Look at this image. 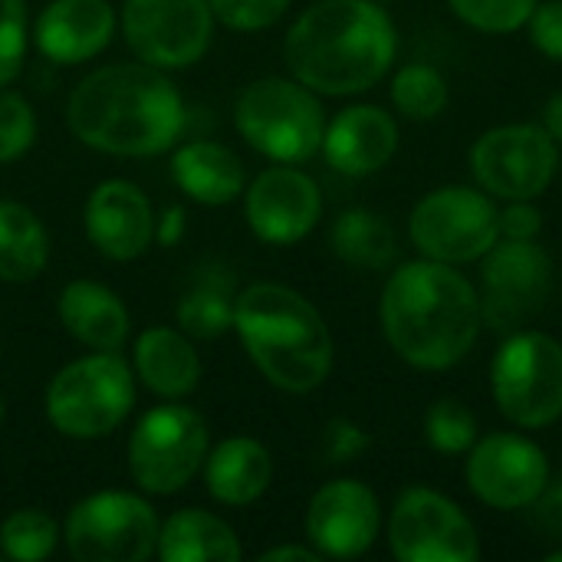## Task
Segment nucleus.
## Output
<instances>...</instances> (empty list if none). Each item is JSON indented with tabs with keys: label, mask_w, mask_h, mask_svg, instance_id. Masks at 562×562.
<instances>
[{
	"label": "nucleus",
	"mask_w": 562,
	"mask_h": 562,
	"mask_svg": "<svg viewBox=\"0 0 562 562\" xmlns=\"http://www.w3.org/2000/svg\"><path fill=\"white\" fill-rule=\"evenodd\" d=\"M382 333L392 352L425 372L458 366L481 339V293L451 263L412 260L402 263L379 303Z\"/></svg>",
	"instance_id": "obj_1"
},
{
	"label": "nucleus",
	"mask_w": 562,
	"mask_h": 562,
	"mask_svg": "<svg viewBox=\"0 0 562 562\" xmlns=\"http://www.w3.org/2000/svg\"><path fill=\"white\" fill-rule=\"evenodd\" d=\"M66 122L92 151L151 158L178 142L184 128V102L165 69L119 63L89 72L72 89Z\"/></svg>",
	"instance_id": "obj_2"
},
{
	"label": "nucleus",
	"mask_w": 562,
	"mask_h": 562,
	"mask_svg": "<svg viewBox=\"0 0 562 562\" xmlns=\"http://www.w3.org/2000/svg\"><path fill=\"white\" fill-rule=\"evenodd\" d=\"M395 53V23L375 0H316L283 40L290 76L323 95L372 89L392 69Z\"/></svg>",
	"instance_id": "obj_3"
},
{
	"label": "nucleus",
	"mask_w": 562,
	"mask_h": 562,
	"mask_svg": "<svg viewBox=\"0 0 562 562\" xmlns=\"http://www.w3.org/2000/svg\"><path fill=\"white\" fill-rule=\"evenodd\" d=\"M234 329L270 385L290 395L319 389L333 372V336L319 310L283 283L237 293Z\"/></svg>",
	"instance_id": "obj_4"
},
{
	"label": "nucleus",
	"mask_w": 562,
	"mask_h": 562,
	"mask_svg": "<svg viewBox=\"0 0 562 562\" xmlns=\"http://www.w3.org/2000/svg\"><path fill=\"white\" fill-rule=\"evenodd\" d=\"M234 125L250 148L277 165H303L323 148L326 115L300 79H254L234 105Z\"/></svg>",
	"instance_id": "obj_5"
},
{
	"label": "nucleus",
	"mask_w": 562,
	"mask_h": 562,
	"mask_svg": "<svg viewBox=\"0 0 562 562\" xmlns=\"http://www.w3.org/2000/svg\"><path fill=\"white\" fill-rule=\"evenodd\" d=\"M49 425L76 441L112 435L135 408V379L119 352H92L53 375L43 398Z\"/></svg>",
	"instance_id": "obj_6"
},
{
	"label": "nucleus",
	"mask_w": 562,
	"mask_h": 562,
	"mask_svg": "<svg viewBox=\"0 0 562 562\" xmlns=\"http://www.w3.org/2000/svg\"><path fill=\"white\" fill-rule=\"evenodd\" d=\"M491 392L517 428H550L562 418V342L540 329H514L494 356Z\"/></svg>",
	"instance_id": "obj_7"
},
{
	"label": "nucleus",
	"mask_w": 562,
	"mask_h": 562,
	"mask_svg": "<svg viewBox=\"0 0 562 562\" xmlns=\"http://www.w3.org/2000/svg\"><path fill=\"white\" fill-rule=\"evenodd\" d=\"M204 418L188 405H158L138 418L128 438L132 481L155 497H171L191 484L207 458Z\"/></svg>",
	"instance_id": "obj_8"
},
{
	"label": "nucleus",
	"mask_w": 562,
	"mask_h": 562,
	"mask_svg": "<svg viewBox=\"0 0 562 562\" xmlns=\"http://www.w3.org/2000/svg\"><path fill=\"white\" fill-rule=\"evenodd\" d=\"M158 514L145 497L99 491L69 510L63 540L79 562H145L158 550Z\"/></svg>",
	"instance_id": "obj_9"
},
{
	"label": "nucleus",
	"mask_w": 562,
	"mask_h": 562,
	"mask_svg": "<svg viewBox=\"0 0 562 562\" xmlns=\"http://www.w3.org/2000/svg\"><path fill=\"white\" fill-rule=\"evenodd\" d=\"M501 211L481 188L448 184L425 194L408 221L412 244L438 263H474L501 240Z\"/></svg>",
	"instance_id": "obj_10"
},
{
	"label": "nucleus",
	"mask_w": 562,
	"mask_h": 562,
	"mask_svg": "<svg viewBox=\"0 0 562 562\" xmlns=\"http://www.w3.org/2000/svg\"><path fill=\"white\" fill-rule=\"evenodd\" d=\"M560 145L543 125H501L471 148L477 188L501 201H537L557 178Z\"/></svg>",
	"instance_id": "obj_11"
},
{
	"label": "nucleus",
	"mask_w": 562,
	"mask_h": 562,
	"mask_svg": "<svg viewBox=\"0 0 562 562\" xmlns=\"http://www.w3.org/2000/svg\"><path fill=\"white\" fill-rule=\"evenodd\" d=\"M389 547L402 562L481 560V537L471 517L431 487H408L398 494L389 517Z\"/></svg>",
	"instance_id": "obj_12"
},
{
	"label": "nucleus",
	"mask_w": 562,
	"mask_h": 562,
	"mask_svg": "<svg viewBox=\"0 0 562 562\" xmlns=\"http://www.w3.org/2000/svg\"><path fill=\"white\" fill-rule=\"evenodd\" d=\"M122 33L138 63L188 69L214 40V10L207 0H125Z\"/></svg>",
	"instance_id": "obj_13"
},
{
	"label": "nucleus",
	"mask_w": 562,
	"mask_h": 562,
	"mask_svg": "<svg viewBox=\"0 0 562 562\" xmlns=\"http://www.w3.org/2000/svg\"><path fill=\"white\" fill-rule=\"evenodd\" d=\"M481 267V316L484 326L514 333L527 326L547 303L553 283V260L537 240L501 237Z\"/></svg>",
	"instance_id": "obj_14"
},
{
	"label": "nucleus",
	"mask_w": 562,
	"mask_h": 562,
	"mask_svg": "<svg viewBox=\"0 0 562 562\" xmlns=\"http://www.w3.org/2000/svg\"><path fill=\"white\" fill-rule=\"evenodd\" d=\"M468 484L474 497L494 510H527L550 487V461L543 448L514 431L477 438L468 451Z\"/></svg>",
	"instance_id": "obj_15"
},
{
	"label": "nucleus",
	"mask_w": 562,
	"mask_h": 562,
	"mask_svg": "<svg viewBox=\"0 0 562 562\" xmlns=\"http://www.w3.org/2000/svg\"><path fill=\"white\" fill-rule=\"evenodd\" d=\"M244 214L257 240L286 247L303 240L319 224L323 194L306 171L293 165H277L250 181V188L244 191Z\"/></svg>",
	"instance_id": "obj_16"
},
{
	"label": "nucleus",
	"mask_w": 562,
	"mask_h": 562,
	"mask_svg": "<svg viewBox=\"0 0 562 562\" xmlns=\"http://www.w3.org/2000/svg\"><path fill=\"white\" fill-rule=\"evenodd\" d=\"M382 530V510L372 487L342 477L316 491L306 510V540L319 557L356 560L372 550Z\"/></svg>",
	"instance_id": "obj_17"
},
{
	"label": "nucleus",
	"mask_w": 562,
	"mask_h": 562,
	"mask_svg": "<svg viewBox=\"0 0 562 562\" xmlns=\"http://www.w3.org/2000/svg\"><path fill=\"white\" fill-rule=\"evenodd\" d=\"M86 237L109 260H135L155 240L151 201L132 181H102L86 201Z\"/></svg>",
	"instance_id": "obj_18"
},
{
	"label": "nucleus",
	"mask_w": 562,
	"mask_h": 562,
	"mask_svg": "<svg viewBox=\"0 0 562 562\" xmlns=\"http://www.w3.org/2000/svg\"><path fill=\"white\" fill-rule=\"evenodd\" d=\"M319 151L339 175L369 178L395 158L398 125L382 105H349L326 125Z\"/></svg>",
	"instance_id": "obj_19"
},
{
	"label": "nucleus",
	"mask_w": 562,
	"mask_h": 562,
	"mask_svg": "<svg viewBox=\"0 0 562 562\" xmlns=\"http://www.w3.org/2000/svg\"><path fill=\"white\" fill-rule=\"evenodd\" d=\"M115 33L109 0H53L33 26L36 49L59 66H76L99 56Z\"/></svg>",
	"instance_id": "obj_20"
},
{
	"label": "nucleus",
	"mask_w": 562,
	"mask_h": 562,
	"mask_svg": "<svg viewBox=\"0 0 562 562\" xmlns=\"http://www.w3.org/2000/svg\"><path fill=\"white\" fill-rule=\"evenodd\" d=\"M63 329L92 352H119L128 339L132 319L115 290L95 280H72L59 293Z\"/></svg>",
	"instance_id": "obj_21"
},
{
	"label": "nucleus",
	"mask_w": 562,
	"mask_h": 562,
	"mask_svg": "<svg viewBox=\"0 0 562 562\" xmlns=\"http://www.w3.org/2000/svg\"><path fill=\"white\" fill-rule=\"evenodd\" d=\"M201 474L207 494L217 504L247 507L267 494L273 481V458L254 438H227L214 451H207Z\"/></svg>",
	"instance_id": "obj_22"
},
{
	"label": "nucleus",
	"mask_w": 562,
	"mask_h": 562,
	"mask_svg": "<svg viewBox=\"0 0 562 562\" xmlns=\"http://www.w3.org/2000/svg\"><path fill=\"white\" fill-rule=\"evenodd\" d=\"M135 375L158 398L178 402L201 382V359L191 339L171 326H151L135 339Z\"/></svg>",
	"instance_id": "obj_23"
},
{
	"label": "nucleus",
	"mask_w": 562,
	"mask_h": 562,
	"mask_svg": "<svg viewBox=\"0 0 562 562\" xmlns=\"http://www.w3.org/2000/svg\"><path fill=\"white\" fill-rule=\"evenodd\" d=\"M175 184L198 204L221 207L244 194L247 175L237 151L221 142H188L171 155Z\"/></svg>",
	"instance_id": "obj_24"
},
{
	"label": "nucleus",
	"mask_w": 562,
	"mask_h": 562,
	"mask_svg": "<svg viewBox=\"0 0 562 562\" xmlns=\"http://www.w3.org/2000/svg\"><path fill=\"white\" fill-rule=\"evenodd\" d=\"M158 557L165 562H237V533L207 510H178L158 530Z\"/></svg>",
	"instance_id": "obj_25"
},
{
	"label": "nucleus",
	"mask_w": 562,
	"mask_h": 562,
	"mask_svg": "<svg viewBox=\"0 0 562 562\" xmlns=\"http://www.w3.org/2000/svg\"><path fill=\"white\" fill-rule=\"evenodd\" d=\"M46 260L49 237L43 221L16 201H0V280H36L46 270Z\"/></svg>",
	"instance_id": "obj_26"
},
{
	"label": "nucleus",
	"mask_w": 562,
	"mask_h": 562,
	"mask_svg": "<svg viewBox=\"0 0 562 562\" xmlns=\"http://www.w3.org/2000/svg\"><path fill=\"white\" fill-rule=\"evenodd\" d=\"M234 280L227 270H204L191 280V286L181 293L175 319L184 336L191 339H217L227 329H234Z\"/></svg>",
	"instance_id": "obj_27"
},
{
	"label": "nucleus",
	"mask_w": 562,
	"mask_h": 562,
	"mask_svg": "<svg viewBox=\"0 0 562 562\" xmlns=\"http://www.w3.org/2000/svg\"><path fill=\"white\" fill-rule=\"evenodd\" d=\"M333 250L349 267L385 270L398 254V240H395L392 224L382 214L352 207V211L339 214L333 224Z\"/></svg>",
	"instance_id": "obj_28"
},
{
	"label": "nucleus",
	"mask_w": 562,
	"mask_h": 562,
	"mask_svg": "<svg viewBox=\"0 0 562 562\" xmlns=\"http://www.w3.org/2000/svg\"><path fill=\"white\" fill-rule=\"evenodd\" d=\"M392 102L408 122H431L448 105V82L428 63H408L392 79Z\"/></svg>",
	"instance_id": "obj_29"
},
{
	"label": "nucleus",
	"mask_w": 562,
	"mask_h": 562,
	"mask_svg": "<svg viewBox=\"0 0 562 562\" xmlns=\"http://www.w3.org/2000/svg\"><path fill=\"white\" fill-rule=\"evenodd\" d=\"M59 543V524L36 507L13 510L0 524V553L16 562L46 560Z\"/></svg>",
	"instance_id": "obj_30"
},
{
	"label": "nucleus",
	"mask_w": 562,
	"mask_h": 562,
	"mask_svg": "<svg viewBox=\"0 0 562 562\" xmlns=\"http://www.w3.org/2000/svg\"><path fill=\"white\" fill-rule=\"evenodd\" d=\"M425 441L441 454H468L477 441V418L458 398H441L425 412Z\"/></svg>",
	"instance_id": "obj_31"
},
{
	"label": "nucleus",
	"mask_w": 562,
	"mask_h": 562,
	"mask_svg": "<svg viewBox=\"0 0 562 562\" xmlns=\"http://www.w3.org/2000/svg\"><path fill=\"white\" fill-rule=\"evenodd\" d=\"M540 0H448L458 20L481 33H514L527 26Z\"/></svg>",
	"instance_id": "obj_32"
},
{
	"label": "nucleus",
	"mask_w": 562,
	"mask_h": 562,
	"mask_svg": "<svg viewBox=\"0 0 562 562\" xmlns=\"http://www.w3.org/2000/svg\"><path fill=\"white\" fill-rule=\"evenodd\" d=\"M36 142V112L20 92H0V161H16Z\"/></svg>",
	"instance_id": "obj_33"
},
{
	"label": "nucleus",
	"mask_w": 562,
	"mask_h": 562,
	"mask_svg": "<svg viewBox=\"0 0 562 562\" xmlns=\"http://www.w3.org/2000/svg\"><path fill=\"white\" fill-rule=\"evenodd\" d=\"M26 56V0H0V89L13 82Z\"/></svg>",
	"instance_id": "obj_34"
},
{
	"label": "nucleus",
	"mask_w": 562,
	"mask_h": 562,
	"mask_svg": "<svg viewBox=\"0 0 562 562\" xmlns=\"http://www.w3.org/2000/svg\"><path fill=\"white\" fill-rule=\"evenodd\" d=\"M214 10V20H221L231 30L254 33L273 26L293 0H207Z\"/></svg>",
	"instance_id": "obj_35"
},
{
	"label": "nucleus",
	"mask_w": 562,
	"mask_h": 562,
	"mask_svg": "<svg viewBox=\"0 0 562 562\" xmlns=\"http://www.w3.org/2000/svg\"><path fill=\"white\" fill-rule=\"evenodd\" d=\"M527 33H530L533 49H540L543 56L562 63V0L537 3L530 20H527Z\"/></svg>",
	"instance_id": "obj_36"
},
{
	"label": "nucleus",
	"mask_w": 562,
	"mask_h": 562,
	"mask_svg": "<svg viewBox=\"0 0 562 562\" xmlns=\"http://www.w3.org/2000/svg\"><path fill=\"white\" fill-rule=\"evenodd\" d=\"M369 448V435L349 422V418H333L326 425V435H323V454L329 464H349L356 458H362Z\"/></svg>",
	"instance_id": "obj_37"
},
{
	"label": "nucleus",
	"mask_w": 562,
	"mask_h": 562,
	"mask_svg": "<svg viewBox=\"0 0 562 562\" xmlns=\"http://www.w3.org/2000/svg\"><path fill=\"white\" fill-rule=\"evenodd\" d=\"M497 224H501V237L507 240H537L543 231V214L533 201H507Z\"/></svg>",
	"instance_id": "obj_38"
},
{
	"label": "nucleus",
	"mask_w": 562,
	"mask_h": 562,
	"mask_svg": "<svg viewBox=\"0 0 562 562\" xmlns=\"http://www.w3.org/2000/svg\"><path fill=\"white\" fill-rule=\"evenodd\" d=\"M184 211L181 207H168L165 214H161V221H155V237H158V244H165V247H175L181 237H184Z\"/></svg>",
	"instance_id": "obj_39"
},
{
	"label": "nucleus",
	"mask_w": 562,
	"mask_h": 562,
	"mask_svg": "<svg viewBox=\"0 0 562 562\" xmlns=\"http://www.w3.org/2000/svg\"><path fill=\"white\" fill-rule=\"evenodd\" d=\"M286 560L319 562L323 557H319V553H316L313 547H273V550L260 553V562H286Z\"/></svg>",
	"instance_id": "obj_40"
},
{
	"label": "nucleus",
	"mask_w": 562,
	"mask_h": 562,
	"mask_svg": "<svg viewBox=\"0 0 562 562\" xmlns=\"http://www.w3.org/2000/svg\"><path fill=\"white\" fill-rule=\"evenodd\" d=\"M540 510H543V520L550 524V527H557L562 530V477L553 484V487H547L543 491V497H540Z\"/></svg>",
	"instance_id": "obj_41"
},
{
	"label": "nucleus",
	"mask_w": 562,
	"mask_h": 562,
	"mask_svg": "<svg viewBox=\"0 0 562 562\" xmlns=\"http://www.w3.org/2000/svg\"><path fill=\"white\" fill-rule=\"evenodd\" d=\"M543 128L557 145H562V92L550 95V102L543 105Z\"/></svg>",
	"instance_id": "obj_42"
},
{
	"label": "nucleus",
	"mask_w": 562,
	"mask_h": 562,
	"mask_svg": "<svg viewBox=\"0 0 562 562\" xmlns=\"http://www.w3.org/2000/svg\"><path fill=\"white\" fill-rule=\"evenodd\" d=\"M547 562H562V550H553V553H547Z\"/></svg>",
	"instance_id": "obj_43"
},
{
	"label": "nucleus",
	"mask_w": 562,
	"mask_h": 562,
	"mask_svg": "<svg viewBox=\"0 0 562 562\" xmlns=\"http://www.w3.org/2000/svg\"><path fill=\"white\" fill-rule=\"evenodd\" d=\"M0 425H3V398H0Z\"/></svg>",
	"instance_id": "obj_44"
},
{
	"label": "nucleus",
	"mask_w": 562,
	"mask_h": 562,
	"mask_svg": "<svg viewBox=\"0 0 562 562\" xmlns=\"http://www.w3.org/2000/svg\"><path fill=\"white\" fill-rule=\"evenodd\" d=\"M375 3H392V0H375Z\"/></svg>",
	"instance_id": "obj_45"
}]
</instances>
